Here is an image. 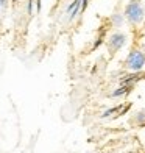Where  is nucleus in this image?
I'll return each instance as SVG.
<instances>
[{"label": "nucleus", "instance_id": "f257e3e1", "mask_svg": "<svg viewBox=\"0 0 145 153\" xmlns=\"http://www.w3.org/2000/svg\"><path fill=\"white\" fill-rule=\"evenodd\" d=\"M123 16H125V19L133 25L142 24L144 19H145V5L142 3V0H129L125 5Z\"/></svg>", "mask_w": 145, "mask_h": 153}, {"label": "nucleus", "instance_id": "f03ea898", "mask_svg": "<svg viewBox=\"0 0 145 153\" xmlns=\"http://www.w3.org/2000/svg\"><path fill=\"white\" fill-rule=\"evenodd\" d=\"M145 67V52L141 48H133L125 58V69L129 72H141Z\"/></svg>", "mask_w": 145, "mask_h": 153}, {"label": "nucleus", "instance_id": "7ed1b4c3", "mask_svg": "<svg viewBox=\"0 0 145 153\" xmlns=\"http://www.w3.org/2000/svg\"><path fill=\"white\" fill-rule=\"evenodd\" d=\"M127 44V34L122 33V31H115L112 33L111 36L108 38L106 41V45H108V50L111 53H117L120 50V48H123Z\"/></svg>", "mask_w": 145, "mask_h": 153}, {"label": "nucleus", "instance_id": "20e7f679", "mask_svg": "<svg viewBox=\"0 0 145 153\" xmlns=\"http://www.w3.org/2000/svg\"><path fill=\"white\" fill-rule=\"evenodd\" d=\"M134 86L133 85H120L117 89H114V91L109 94V97L111 99H119V97H125L131 92V89H133Z\"/></svg>", "mask_w": 145, "mask_h": 153}, {"label": "nucleus", "instance_id": "39448f33", "mask_svg": "<svg viewBox=\"0 0 145 153\" xmlns=\"http://www.w3.org/2000/svg\"><path fill=\"white\" fill-rule=\"evenodd\" d=\"M133 120H134L136 125H139V127H144V125H145V109L137 111V113L133 116Z\"/></svg>", "mask_w": 145, "mask_h": 153}, {"label": "nucleus", "instance_id": "423d86ee", "mask_svg": "<svg viewBox=\"0 0 145 153\" xmlns=\"http://www.w3.org/2000/svg\"><path fill=\"white\" fill-rule=\"evenodd\" d=\"M111 20H112V25L115 27V28H119V27H122V25H123L125 16H123V14H112Z\"/></svg>", "mask_w": 145, "mask_h": 153}, {"label": "nucleus", "instance_id": "0eeeda50", "mask_svg": "<svg viewBox=\"0 0 145 153\" xmlns=\"http://www.w3.org/2000/svg\"><path fill=\"white\" fill-rule=\"evenodd\" d=\"M114 113H119L120 114V106H114V108H109L106 111H103V113L100 114V117H101V119H106V117H111Z\"/></svg>", "mask_w": 145, "mask_h": 153}, {"label": "nucleus", "instance_id": "6e6552de", "mask_svg": "<svg viewBox=\"0 0 145 153\" xmlns=\"http://www.w3.org/2000/svg\"><path fill=\"white\" fill-rule=\"evenodd\" d=\"M5 2H6V0H0V8H2V6L5 5Z\"/></svg>", "mask_w": 145, "mask_h": 153}]
</instances>
